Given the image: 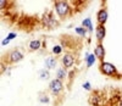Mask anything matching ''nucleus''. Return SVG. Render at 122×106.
Segmentation results:
<instances>
[{
  "label": "nucleus",
  "mask_w": 122,
  "mask_h": 106,
  "mask_svg": "<svg viewBox=\"0 0 122 106\" xmlns=\"http://www.w3.org/2000/svg\"><path fill=\"white\" fill-rule=\"evenodd\" d=\"M50 90H51V93L54 95H59L61 91H62V83H61L60 79H53L51 82H50V86H49Z\"/></svg>",
  "instance_id": "obj_4"
},
{
  "label": "nucleus",
  "mask_w": 122,
  "mask_h": 106,
  "mask_svg": "<svg viewBox=\"0 0 122 106\" xmlns=\"http://www.w3.org/2000/svg\"><path fill=\"white\" fill-rule=\"evenodd\" d=\"M99 70L103 75H106V76H115L117 75V70L116 67L112 65V63H109V62H101L100 66H99Z\"/></svg>",
  "instance_id": "obj_2"
},
{
  "label": "nucleus",
  "mask_w": 122,
  "mask_h": 106,
  "mask_svg": "<svg viewBox=\"0 0 122 106\" xmlns=\"http://www.w3.org/2000/svg\"><path fill=\"white\" fill-rule=\"evenodd\" d=\"M39 77H40V79H48L49 78V72L48 71H40Z\"/></svg>",
  "instance_id": "obj_15"
},
{
  "label": "nucleus",
  "mask_w": 122,
  "mask_h": 106,
  "mask_svg": "<svg viewBox=\"0 0 122 106\" xmlns=\"http://www.w3.org/2000/svg\"><path fill=\"white\" fill-rule=\"evenodd\" d=\"M16 37H17V34H16V33H10V34L7 35V39H9V40H11V39L16 38Z\"/></svg>",
  "instance_id": "obj_19"
},
{
  "label": "nucleus",
  "mask_w": 122,
  "mask_h": 106,
  "mask_svg": "<svg viewBox=\"0 0 122 106\" xmlns=\"http://www.w3.org/2000/svg\"><path fill=\"white\" fill-rule=\"evenodd\" d=\"M40 102H49V98H48V95H42L40 96Z\"/></svg>",
  "instance_id": "obj_18"
},
{
  "label": "nucleus",
  "mask_w": 122,
  "mask_h": 106,
  "mask_svg": "<svg viewBox=\"0 0 122 106\" xmlns=\"http://www.w3.org/2000/svg\"><path fill=\"white\" fill-rule=\"evenodd\" d=\"M98 22L99 25L101 26H104L105 22H106V20H107V11H106V9H101L100 11L98 12Z\"/></svg>",
  "instance_id": "obj_8"
},
{
  "label": "nucleus",
  "mask_w": 122,
  "mask_h": 106,
  "mask_svg": "<svg viewBox=\"0 0 122 106\" xmlns=\"http://www.w3.org/2000/svg\"><path fill=\"white\" fill-rule=\"evenodd\" d=\"M75 63V56L71 54V52H67V54L62 57V65L65 68H68L71 67Z\"/></svg>",
  "instance_id": "obj_6"
},
{
  "label": "nucleus",
  "mask_w": 122,
  "mask_h": 106,
  "mask_svg": "<svg viewBox=\"0 0 122 106\" xmlns=\"http://www.w3.org/2000/svg\"><path fill=\"white\" fill-rule=\"evenodd\" d=\"M86 59H87V66H88V67H90V66L95 62V55H94V54H92V55L86 54Z\"/></svg>",
  "instance_id": "obj_11"
},
{
  "label": "nucleus",
  "mask_w": 122,
  "mask_h": 106,
  "mask_svg": "<svg viewBox=\"0 0 122 106\" xmlns=\"http://www.w3.org/2000/svg\"><path fill=\"white\" fill-rule=\"evenodd\" d=\"M83 27H84V28L87 27L89 32H93V26H92V21H90V18H86V20L83 21Z\"/></svg>",
  "instance_id": "obj_13"
},
{
  "label": "nucleus",
  "mask_w": 122,
  "mask_h": 106,
  "mask_svg": "<svg viewBox=\"0 0 122 106\" xmlns=\"http://www.w3.org/2000/svg\"><path fill=\"white\" fill-rule=\"evenodd\" d=\"M54 6H55V10L60 17L64 18L70 14V4L67 1H62V0L61 1H55Z\"/></svg>",
  "instance_id": "obj_1"
},
{
  "label": "nucleus",
  "mask_w": 122,
  "mask_h": 106,
  "mask_svg": "<svg viewBox=\"0 0 122 106\" xmlns=\"http://www.w3.org/2000/svg\"><path fill=\"white\" fill-rule=\"evenodd\" d=\"M23 59V54L20 50H12L10 51V54L7 55V61L9 63H16V62H20Z\"/></svg>",
  "instance_id": "obj_3"
},
{
  "label": "nucleus",
  "mask_w": 122,
  "mask_h": 106,
  "mask_svg": "<svg viewBox=\"0 0 122 106\" xmlns=\"http://www.w3.org/2000/svg\"><path fill=\"white\" fill-rule=\"evenodd\" d=\"M76 33H79L81 35H84L87 33V29L84 27H77L76 28Z\"/></svg>",
  "instance_id": "obj_17"
},
{
  "label": "nucleus",
  "mask_w": 122,
  "mask_h": 106,
  "mask_svg": "<svg viewBox=\"0 0 122 106\" xmlns=\"http://www.w3.org/2000/svg\"><path fill=\"white\" fill-rule=\"evenodd\" d=\"M61 51H62V48H61L60 45H55V46L53 48V54H55V55L61 54Z\"/></svg>",
  "instance_id": "obj_16"
},
{
  "label": "nucleus",
  "mask_w": 122,
  "mask_h": 106,
  "mask_svg": "<svg viewBox=\"0 0 122 106\" xmlns=\"http://www.w3.org/2000/svg\"><path fill=\"white\" fill-rule=\"evenodd\" d=\"M94 55L95 57H98L100 60V63L104 62V56H105V49L103 46V44L99 43L97 46H95V50H94Z\"/></svg>",
  "instance_id": "obj_5"
},
{
  "label": "nucleus",
  "mask_w": 122,
  "mask_h": 106,
  "mask_svg": "<svg viewBox=\"0 0 122 106\" xmlns=\"http://www.w3.org/2000/svg\"><path fill=\"white\" fill-rule=\"evenodd\" d=\"M118 106H122V100L120 101V105H118Z\"/></svg>",
  "instance_id": "obj_22"
},
{
  "label": "nucleus",
  "mask_w": 122,
  "mask_h": 106,
  "mask_svg": "<svg viewBox=\"0 0 122 106\" xmlns=\"http://www.w3.org/2000/svg\"><path fill=\"white\" fill-rule=\"evenodd\" d=\"M105 34H106V28H105V26L99 25V26L95 28V35H97V39H98L99 43H101V41H103V39L105 38Z\"/></svg>",
  "instance_id": "obj_7"
},
{
  "label": "nucleus",
  "mask_w": 122,
  "mask_h": 106,
  "mask_svg": "<svg viewBox=\"0 0 122 106\" xmlns=\"http://www.w3.org/2000/svg\"><path fill=\"white\" fill-rule=\"evenodd\" d=\"M9 43H10V40H9L7 38H5V39L3 40V43H1V44H3V45H6V44H9Z\"/></svg>",
  "instance_id": "obj_21"
},
{
  "label": "nucleus",
  "mask_w": 122,
  "mask_h": 106,
  "mask_svg": "<svg viewBox=\"0 0 122 106\" xmlns=\"http://www.w3.org/2000/svg\"><path fill=\"white\" fill-rule=\"evenodd\" d=\"M66 76H67V72H66L65 68H60V70H57V72H56V77H57V79L62 81V79L66 78Z\"/></svg>",
  "instance_id": "obj_10"
},
{
  "label": "nucleus",
  "mask_w": 122,
  "mask_h": 106,
  "mask_svg": "<svg viewBox=\"0 0 122 106\" xmlns=\"http://www.w3.org/2000/svg\"><path fill=\"white\" fill-rule=\"evenodd\" d=\"M83 88H84V89H87V90H90V89H92V87H90V84H89L88 82H86V83L83 84Z\"/></svg>",
  "instance_id": "obj_20"
},
{
  "label": "nucleus",
  "mask_w": 122,
  "mask_h": 106,
  "mask_svg": "<svg viewBox=\"0 0 122 106\" xmlns=\"http://www.w3.org/2000/svg\"><path fill=\"white\" fill-rule=\"evenodd\" d=\"M40 48V41L39 40H32L29 43V49L30 50H38Z\"/></svg>",
  "instance_id": "obj_12"
},
{
  "label": "nucleus",
  "mask_w": 122,
  "mask_h": 106,
  "mask_svg": "<svg viewBox=\"0 0 122 106\" xmlns=\"http://www.w3.org/2000/svg\"><path fill=\"white\" fill-rule=\"evenodd\" d=\"M89 101H90V104H93V105H95V106H98L99 105V101H100V99H99V96L98 95H93L90 99H89Z\"/></svg>",
  "instance_id": "obj_14"
},
{
  "label": "nucleus",
  "mask_w": 122,
  "mask_h": 106,
  "mask_svg": "<svg viewBox=\"0 0 122 106\" xmlns=\"http://www.w3.org/2000/svg\"><path fill=\"white\" fill-rule=\"evenodd\" d=\"M56 66V59L54 57H48L45 60V67L46 68H54Z\"/></svg>",
  "instance_id": "obj_9"
}]
</instances>
